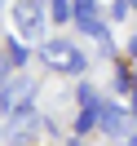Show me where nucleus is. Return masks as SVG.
Wrapping results in <instances>:
<instances>
[{"instance_id": "obj_1", "label": "nucleus", "mask_w": 137, "mask_h": 146, "mask_svg": "<svg viewBox=\"0 0 137 146\" xmlns=\"http://www.w3.org/2000/svg\"><path fill=\"white\" fill-rule=\"evenodd\" d=\"M40 58H44L49 66H58V71H71V75H80L84 66H89V58L80 53V49L71 44V40H44V44H40Z\"/></svg>"}, {"instance_id": "obj_2", "label": "nucleus", "mask_w": 137, "mask_h": 146, "mask_svg": "<svg viewBox=\"0 0 137 146\" xmlns=\"http://www.w3.org/2000/svg\"><path fill=\"white\" fill-rule=\"evenodd\" d=\"M31 98H36V80L31 75H9L5 89H0V119H9L22 106H31Z\"/></svg>"}, {"instance_id": "obj_3", "label": "nucleus", "mask_w": 137, "mask_h": 146, "mask_svg": "<svg viewBox=\"0 0 137 146\" xmlns=\"http://www.w3.org/2000/svg\"><path fill=\"white\" fill-rule=\"evenodd\" d=\"M40 128H44V124H40V111L36 106H22L18 115L5 119V142H9V146H31Z\"/></svg>"}, {"instance_id": "obj_4", "label": "nucleus", "mask_w": 137, "mask_h": 146, "mask_svg": "<svg viewBox=\"0 0 137 146\" xmlns=\"http://www.w3.org/2000/svg\"><path fill=\"white\" fill-rule=\"evenodd\" d=\"M13 22H18V31L27 40H40V31H44V9H40V0H22L18 9H13Z\"/></svg>"}, {"instance_id": "obj_5", "label": "nucleus", "mask_w": 137, "mask_h": 146, "mask_svg": "<svg viewBox=\"0 0 137 146\" xmlns=\"http://www.w3.org/2000/svg\"><path fill=\"white\" fill-rule=\"evenodd\" d=\"M93 128H102V133L119 137V133L128 128V111L119 106V102H102V106H97V115H93Z\"/></svg>"}, {"instance_id": "obj_6", "label": "nucleus", "mask_w": 137, "mask_h": 146, "mask_svg": "<svg viewBox=\"0 0 137 146\" xmlns=\"http://www.w3.org/2000/svg\"><path fill=\"white\" fill-rule=\"evenodd\" d=\"M71 18H75V27H80L84 36H93V40H102V36H111V27H106V22L97 18V9H93V13H71Z\"/></svg>"}, {"instance_id": "obj_7", "label": "nucleus", "mask_w": 137, "mask_h": 146, "mask_svg": "<svg viewBox=\"0 0 137 146\" xmlns=\"http://www.w3.org/2000/svg\"><path fill=\"white\" fill-rule=\"evenodd\" d=\"M75 98H80L84 111H97V106H102V98H97V89H93V84H80V89H75Z\"/></svg>"}, {"instance_id": "obj_8", "label": "nucleus", "mask_w": 137, "mask_h": 146, "mask_svg": "<svg viewBox=\"0 0 137 146\" xmlns=\"http://www.w3.org/2000/svg\"><path fill=\"white\" fill-rule=\"evenodd\" d=\"M27 44H18V40H9V49H5V62H9V66H22V62H27Z\"/></svg>"}, {"instance_id": "obj_9", "label": "nucleus", "mask_w": 137, "mask_h": 146, "mask_svg": "<svg viewBox=\"0 0 137 146\" xmlns=\"http://www.w3.org/2000/svg\"><path fill=\"white\" fill-rule=\"evenodd\" d=\"M49 13H53L58 22H66V18H71V0H53V5H49Z\"/></svg>"}, {"instance_id": "obj_10", "label": "nucleus", "mask_w": 137, "mask_h": 146, "mask_svg": "<svg viewBox=\"0 0 137 146\" xmlns=\"http://www.w3.org/2000/svg\"><path fill=\"white\" fill-rule=\"evenodd\" d=\"M93 115H97V111H80V119H75V133H89V128H93Z\"/></svg>"}, {"instance_id": "obj_11", "label": "nucleus", "mask_w": 137, "mask_h": 146, "mask_svg": "<svg viewBox=\"0 0 137 146\" xmlns=\"http://www.w3.org/2000/svg\"><path fill=\"white\" fill-rule=\"evenodd\" d=\"M97 9V0H71V13H93Z\"/></svg>"}, {"instance_id": "obj_12", "label": "nucleus", "mask_w": 137, "mask_h": 146, "mask_svg": "<svg viewBox=\"0 0 137 146\" xmlns=\"http://www.w3.org/2000/svg\"><path fill=\"white\" fill-rule=\"evenodd\" d=\"M128 18V5H124V0H115V5H111V22H124Z\"/></svg>"}, {"instance_id": "obj_13", "label": "nucleus", "mask_w": 137, "mask_h": 146, "mask_svg": "<svg viewBox=\"0 0 137 146\" xmlns=\"http://www.w3.org/2000/svg\"><path fill=\"white\" fill-rule=\"evenodd\" d=\"M0 80H9V62H5V53H0Z\"/></svg>"}, {"instance_id": "obj_14", "label": "nucleus", "mask_w": 137, "mask_h": 146, "mask_svg": "<svg viewBox=\"0 0 137 146\" xmlns=\"http://www.w3.org/2000/svg\"><path fill=\"white\" fill-rule=\"evenodd\" d=\"M128 53H133V58H137V36H133V40H128Z\"/></svg>"}, {"instance_id": "obj_15", "label": "nucleus", "mask_w": 137, "mask_h": 146, "mask_svg": "<svg viewBox=\"0 0 137 146\" xmlns=\"http://www.w3.org/2000/svg\"><path fill=\"white\" fill-rule=\"evenodd\" d=\"M124 5H128V13H133V9H137V0H124Z\"/></svg>"}, {"instance_id": "obj_16", "label": "nucleus", "mask_w": 137, "mask_h": 146, "mask_svg": "<svg viewBox=\"0 0 137 146\" xmlns=\"http://www.w3.org/2000/svg\"><path fill=\"white\" fill-rule=\"evenodd\" d=\"M128 146H137V133H133V137H128Z\"/></svg>"}, {"instance_id": "obj_17", "label": "nucleus", "mask_w": 137, "mask_h": 146, "mask_svg": "<svg viewBox=\"0 0 137 146\" xmlns=\"http://www.w3.org/2000/svg\"><path fill=\"white\" fill-rule=\"evenodd\" d=\"M0 89H5V80H0Z\"/></svg>"}, {"instance_id": "obj_18", "label": "nucleus", "mask_w": 137, "mask_h": 146, "mask_svg": "<svg viewBox=\"0 0 137 146\" xmlns=\"http://www.w3.org/2000/svg\"><path fill=\"white\" fill-rule=\"evenodd\" d=\"M71 146H80V142H71Z\"/></svg>"}, {"instance_id": "obj_19", "label": "nucleus", "mask_w": 137, "mask_h": 146, "mask_svg": "<svg viewBox=\"0 0 137 146\" xmlns=\"http://www.w3.org/2000/svg\"><path fill=\"white\" fill-rule=\"evenodd\" d=\"M0 5H5V0H0Z\"/></svg>"}, {"instance_id": "obj_20", "label": "nucleus", "mask_w": 137, "mask_h": 146, "mask_svg": "<svg viewBox=\"0 0 137 146\" xmlns=\"http://www.w3.org/2000/svg\"><path fill=\"white\" fill-rule=\"evenodd\" d=\"M0 124H5V119H0Z\"/></svg>"}]
</instances>
